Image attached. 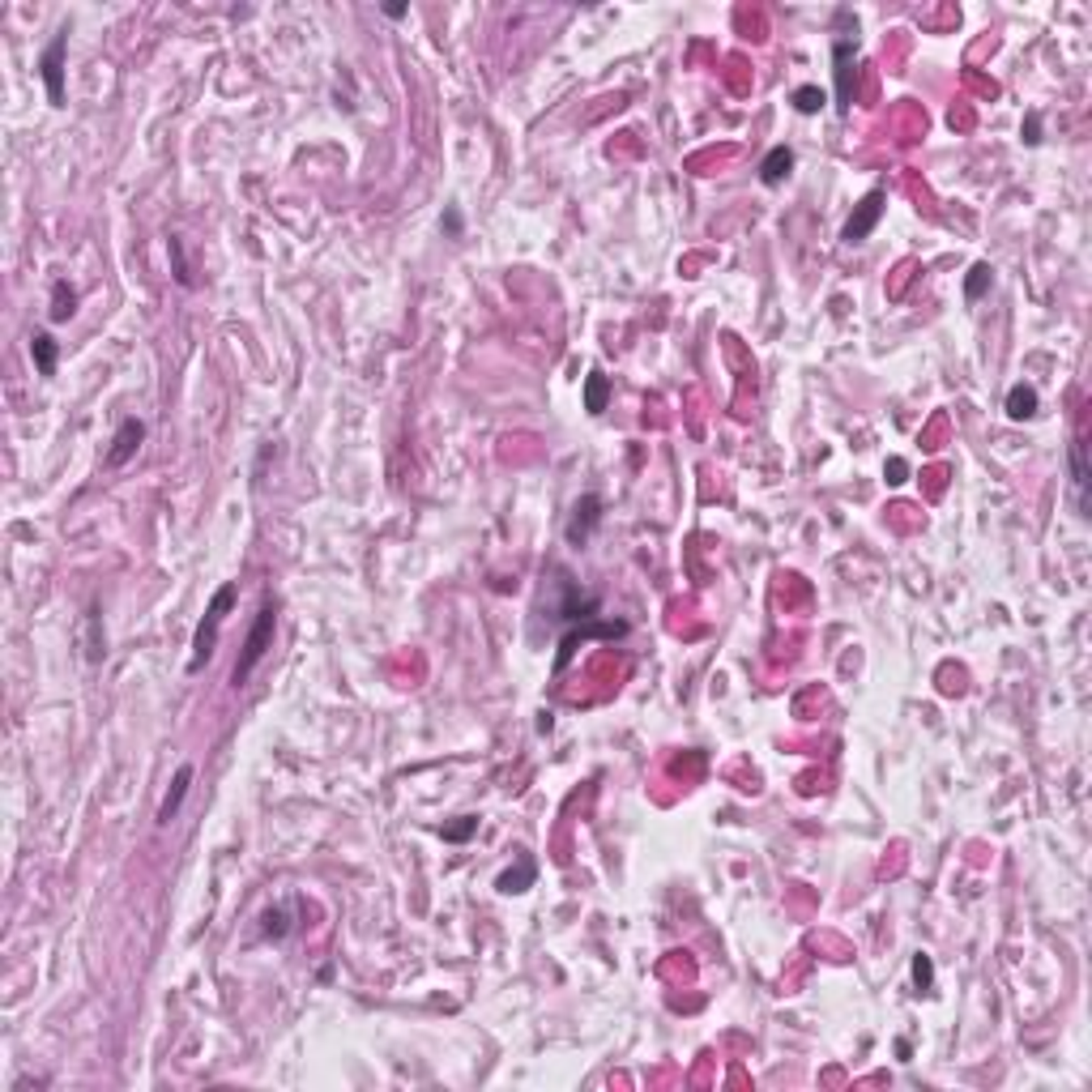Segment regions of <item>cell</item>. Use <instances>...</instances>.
<instances>
[{"label":"cell","mask_w":1092,"mask_h":1092,"mask_svg":"<svg viewBox=\"0 0 1092 1092\" xmlns=\"http://www.w3.org/2000/svg\"><path fill=\"white\" fill-rule=\"evenodd\" d=\"M273 631H278V598H265V607H261L256 623H252L248 640H243L240 661H235V670H231V687H235V691L252 679V670H256V666L265 661V653L273 649Z\"/></svg>","instance_id":"6da1fadb"},{"label":"cell","mask_w":1092,"mask_h":1092,"mask_svg":"<svg viewBox=\"0 0 1092 1092\" xmlns=\"http://www.w3.org/2000/svg\"><path fill=\"white\" fill-rule=\"evenodd\" d=\"M235 598H240V589H235V581H226L214 593V602L205 607V619L196 623V636H193V657H188V670H201L210 657H214V649H218V628H222V619H226V610L235 607Z\"/></svg>","instance_id":"7a4b0ae2"},{"label":"cell","mask_w":1092,"mask_h":1092,"mask_svg":"<svg viewBox=\"0 0 1092 1092\" xmlns=\"http://www.w3.org/2000/svg\"><path fill=\"white\" fill-rule=\"evenodd\" d=\"M65 51H69V30H60L39 56V77L51 107H65Z\"/></svg>","instance_id":"3957f363"},{"label":"cell","mask_w":1092,"mask_h":1092,"mask_svg":"<svg viewBox=\"0 0 1092 1092\" xmlns=\"http://www.w3.org/2000/svg\"><path fill=\"white\" fill-rule=\"evenodd\" d=\"M883 210H888V193H883V188H871V193L853 205V214H850V222H845V231H841V240H845V243L871 240V231L879 226Z\"/></svg>","instance_id":"277c9868"},{"label":"cell","mask_w":1092,"mask_h":1092,"mask_svg":"<svg viewBox=\"0 0 1092 1092\" xmlns=\"http://www.w3.org/2000/svg\"><path fill=\"white\" fill-rule=\"evenodd\" d=\"M832 73H836V111L850 116L853 107V39L836 34L832 39Z\"/></svg>","instance_id":"5b68a950"},{"label":"cell","mask_w":1092,"mask_h":1092,"mask_svg":"<svg viewBox=\"0 0 1092 1092\" xmlns=\"http://www.w3.org/2000/svg\"><path fill=\"white\" fill-rule=\"evenodd\" d=\"M141 439H146V423H141V418H124L120 431L111 436V448H107V465L116 470V465L133 462V457H137V448H141Z\"/></svg>","instance_id":"8992f818"},{"label":"cell","mask_w":1092,"mask_h":1092,"mask_svg":"<svg viewBox=\"0 0 1092 1092\" xmlns=\"http://www.w3.org/2000/svg\"><path fill=\"white\" fill-rule=\"evenodd\" d=\"M602 521V500L598 495H581L577 500V508H572V521H568V542L572 546H581L584 538L593 534V525Z\"/></svg>","instance_id":"52a82bcc"},{"label":"cell","mask_w":1092,"mask_h":1092,"mask_svg":"<svg viewBox=\"0 0 1092 1092\" xmlns=\"http://www.w3.org/2000/svg\"><path fill=\"white\" fill-rule=\"evenodd\" d=\"M188 785H193V764H179V768H175V777H171L167 798H163V806H158V824H171V820H175V811L184 806Z\"/></svg>","instance_id":"ba28073f"},{"label":"cell","mask_w":1092,"mask_h":1092,"mask_svg":"<svg viewBox=\"0 0 1092 1092\" xmlns=\"http://www.w3.org/2000/svg\"><path fill=\"white\" fill-rule=\"evenodd\" d=\"M790 171H794V149H790V146H773L768 154H764V163H760V179H764L768 188H777Z\"/></svg>","instance_id":"9c48e42d"},{"label":"cell","mask_w":1092,"mask_h":1092,"mask_svg":"<svg viewBox=\"0 0 1092 1092\" xmlns=\"http://www.w3.org/2000/svg\"><path fill=\"white\" fill-rule=\"evenodd\" d=\"M77 312V291L69 286V278H56L51 282V325H65V320H73Z\"/></svg>","instance_id":"30bf717a"},{"label":"cell","mask_w":1092,"mask_h":1092,"mask_svg":"<svg viewBox=\"0 0 1092 1092\" xmlns=\"http://www.w3.org/2000/svg\"><path fill=\"white\" fill-rule=\"evenodd\" d=\"M623 631H628V623H602V628H581V631H572V636H563L555 666L563 670V666L572 661V653H577V640H584V636H623Z\"/></svg>","instance_id":"8fae6325"},{"label":"cell","mask_w":1092,"mask_h":1092,"mask_svg":"<svg viewBox=\"0 0 1092 1092\" xmlns=\"http://www.w3.org/2000/svg\"><path fill=\"white\" fill-rule=\"evenodd\" d=\"M1037 389L1033 385H1012V393H1007V418H1016V423H1024V418H1033L1037 414Z\"/></svg>","instance_id":"7c38bea8"},{"label":"cell","mask_w":1092,"mask_h":1092,"mask_svg":"<svg viewBox=\"0 0 1092 1092\" xmlns=\"http://www.w3.org/2000/svg\"><path fill=\"white\" fill-rule=\"evenodd\" d=\"M291 909H294V900H286V905H273V909H265L261 913V935L265 939H286L291 935Z\"/></svg>","instance_id":"4fadbf2b"},{"label":"cell","mask_w":1092,"mask_h":1092,"mask_svg":"<svg viewBox=\"0 0 1092 1092\" xmlns=\"http://www.w3.org/2000/svg\"><path fill=\"white\" fill-rule=\"evenodd\" d=\"M30 355H34V367H39V376H56V359H60V346H56V338H51V333H34V338H30Z\"/></svg>","instance_id":"5bb4252c"},{"label":"cell","mask_w":1092,"mask_h":1092,"mask_svg":"<svg viewBox=\"0 0 1092 1092\" xmlns=\"http://www.w3.org/2000/svg\"><path fill=\"white\" fill-rule=\"evenodd\" d=\"M1071 478L1080 491V512H1088V457H1084V439L1071 444Z\"/></svg>","instance_id":"9a60e30c"},{"label":"cell","mask_w":1092,"mask_h":1092,"mask_svg":"<svg viewBox=\"0 0 1092 1092\" xmlns=\"http://www.w3.org/2000/svg\"><path fill=\"white\" fill-rule=\"evenodd\" d=\"M607 397H610V380L602 376V371H589V376H584V410L602 414L607 410Z\"/></svg>","instance_id":"2e32d148"},{"label":"cell","mask_w":1092,"mask_h":1092,"mask_svg":"<svg viewBox=\"0 0 1092 1092\" xmlns=\"http://www.w3.org/2000/svg\"><path fill=\"white\" fill-rule=\"evenodd\" d=\"M530 883H534V862H525V858H521V867H516V871H504L500 879H495V888H500L504 897H516V892H525Z\"/></svg>","instance_id":"e0dca14e"},{"label":"cell","mask_w":1092,"mask_h":1092,"mask_svg":"<svg viewBox=\"0 0 1092 1092\" xmlns=\"http://www.w3.org/2000/svg\"><path fill=\"white\" fill-rule=\"evenodd\" d=\"M990 282H995L990 265H973V269H969V278H965V299H969V303H977L981 294L990 291Z\"/></svg>","instance_id":"ac0fdd59"},{"label":"cell","mask_w":1092,"mask_h":1092,"mask_svg":"<svg viewBox=\"0 0 1092 1092\" xmlns=\"http://www.w3.org/2000/svg\"><path fill=\"white\" fill-rule=\"evenodd\" d=\"M824 103H828V95L820 90V86H798V90H794V107H798L802 116H815Z\"/></svg>","instance_id":"d6986e66"},{"label":"cell","mask_w":1092,"mask_h":1092,"mask_svg":"<svg viewBox=\"0 0 1092 1092\" xmlns=\"http://www.w3.org/2000/svg\"><path fill=\"white\" fill-rule=\"evenodd\" d=\"M167 252H171L175 282H179V286H193V273H188V261H184V240H179V235H171V240H167Z\"/></svg>","instance_id":"ffe728a7"},{"label":"cell","mask_w":1092,"mask_h":1092,"mask_svg":"<svg viewBox=\"0 0 1092 1092\" xmlns=\"http://www.w3.org/2000/svg\"><path fill=\"white\" fill-rule=\"evenodd\" d=\"M474 832H478V820H474V815H462L457 824H444V828H439V836H444V841H453V845L470 841Z\"/></svg>","instance_id":"44dd1931"},{"label":"cell","mask_w":1092,"mask_h":1092,"mask_svg":"<svg viewBox=\"0 0 1092 1092\" xmlns=\"http://www.w3.org/2000/svg\"><path fill=\"white\" fill-rule=\"evenodd\" d=\"M913 981H918V990H930V986H935V965H930L926 951L913 956Z\"/></svg>","instance_id":"7402d4cb"},{"label":"cell","mask_w":1092,"mask_h":1092,"mask_svg":"<svg viewBox=\"0 0 1092 1092\" xmlns=\"http://www.w3.org/2000/svg\"><path fill=\"white\" fill-rule=\"evenodd\" d=\"M1019 133H1024V141H1028V146H1037V141H1042V116H1037V111H1028Z\"/></svg>","instance_id":"603a6c76"},{"label":"cell","mask_w":1092,"mask_h":1092,"mask_svg":"<svg viewBox=\"0 0 1092 1092\" xmlns=\"http://www.w3.org/2000/svg\"><path fill=\"white\" fill-rule=\"evenodd\" d=\"M888 483H892V486L905 483V462H900V457H892V462H888Z\"/></svg>","instance_id":"cb8c5ba5"},{"label":"cell","mask_w":1092,"mask_h":1092,"mask_svg":"<svg viewBox=\"0 0 1092 1092\" xmlns=\"http://www.w3.org/2000/svg\"><path fill=\"white\" fill-rule=\"evenodd\" d=\"M444 226H448V235H457V231H462V214H457V210H448V218H444Z\"/></svg>","instance_id":"d4e9b609"}]
</instances>
